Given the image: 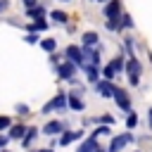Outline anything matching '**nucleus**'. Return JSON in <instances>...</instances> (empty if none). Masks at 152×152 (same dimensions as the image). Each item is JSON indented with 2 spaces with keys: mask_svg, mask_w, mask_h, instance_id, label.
I'll return each mask as SVG.
<instances>
[{
  "mask_svg": "<svg viewBox=\"0 0 152 152\" xmlns=\"http://www.w3.org/2000/svg\"><path fill=\"white\" fill-rule=\"evenodd\" d=\"M128 142H133V133H121V135H116V138L112 140V145H109L107 152H121Z\"/></svg>",
  "mask_w": 152,
  "mask_h": 152,
  "instance_id": "f03ea898",
  "label": "nucleus"
},
{
  "mask_svg": "<svg viewBox=\"0 0 152 152\" xmlns=\"http://www.w3.org/2000/svg\"><path fill=\"white\" fill-rule=\"evenodd\" d=\"M52 19H55L57 24H66V14H64V12H57V10H55V12H52Z\"/></svg>",
  "mask_w": 152,
  "mask_h": 152,
  "instance_id": "a211bd4d",
  "label": "nucleus"
},
{
  "mask_svg": "<svg viewBox=\"0 0 152 152\" xmlns=\"http://www.w3.org/2000/svg\"><path fill=\"white\" fill-rule=\"evenodd\" d=\"M64 107H66V95H64V93H59L57 97H52V100L43 107V114H50V112H55V109L59 112V109H64Z\"/></svg>",
  "mask_w": 152,
  "mask_h": 152,
  "instance_id": "20e7f679",
  "label": "nucleus"
},
{
  "mask_svg": "<svg viewBox=\"0 0 152 152\" xmlns=\"http://www.w3.org/2000/svg\"><path fill=\"white\" fill-rule=\"evenodd\" d=\"M131 24H133V21H131V17H128V14H124V17H121V24H119V26H121V28H128Z\"/></svg>",
  "mask_w": 152,
  "mask_h": 152,
  "instance_id": "aec40b11",
  "label": "nucleus"
},
{
  "mask_svg": "<svg viewBox=\"0 0 152 152\" xmlns=\"http://www.w3.org/2000/svg\"><path fill=\"white\" fill-rule=\"evenodd\" d=\"M119 10H121V5H119V0H112L107 7H104V14L109 17V19H114L116 21V14H119Z\"/></svg>",
  "mask_w": 152,
  "mask_h": 152,
  "instance_id": "9d476101",
  "label": "nucleus"
},
{
  "mask_svg": "<svg viewBox=\"0 0 152 152\" xmlns=\"http://www.w3.org/2000/svg\"><path fill=\"white\" fill-rule=\"evenodd\" d=\"M24 133H26V128H24L21 124H19V126H10V135H7V138H10V140H21Z\"/></svg>",
  "mask_w": 152,
  "mask_h": 152,
  "instance_id": "9b49d317",
  "label": "nucleus"
},
{
  "mask_svg": "<svg viewBox=\"0 0 152 152\" xmlns=\"http://www.w3.org/2000/svg\"><path fill=\"white\" fill-rule=\"evenodd\" d=\"M40 48L50 52V50H55V48H57V40H55V38H48V40H43V43H40Z\"/></svg>",
  "mask_w": 152,
  "mask_h": 152,
  "instance_id": "2eb2a0df",
  "label": "nucleus"
},
{
  "mask_svg": "<svg viewBox=\"0 0 152 152\" xmlns=\"http://www.w3.org/2000/svg\"><path fill=\"white\" fill-rule=\"evenodd\" d=\"M17 112H21V114H26V112H28V107H26V104H17Z\"/></svg>",
  "mask_w": 152,
  "mask_h": 152,
  "instance_id": "393cba45",
  "label": "nucleus"
},
{
  "mask_svg": "<svg viewBox=\"0 0 152 152\" xmlns=\"http://www.w3.org/2000/svg\"><path fill=\"white\" fill-rule=\"evenodd\" d=\"M126 126H128V128H135V126H138V114H135V112H131V114H128Z\"/></svg>",
  "mask_w": 152,
  "mask_h": 152,
  "instance_id": "f3484780",
  "label": "nucleus"
},
{
  "mask_svg": "<svg viewBox=\"0 0 152 152\" xmlns=\"http://www.w3.org/2000/svg\"><path fill=\"white\" fill-rule=\"evenodd\" d=\"M24 5H26V7H28V10H31V7H33V5H36V0H24Z\"/></svg>",
  "mask_w": 152,
  "mask_h": 152,
  "instance_id": "a878e982",
  "label": "nucleus"
},
{
  "mask_svg": "<svg viewBox=\"0 0 152 152\" xmlns=\"http://www.w3.org/2000/svg\"><path fill=\"white\" fill-rule=\"evenodd\" d=\"M83 43H86V45H93V43H97V33H93V31H88V33L83 36Z\"/></svg>",
  "mask_w": 152,
  "mask_h": 152,
  "instance_id": "dca6fc26",
  "label": "nucleus"
},
{
  "mask_svg": "<svg viewBox=\"0 0 152 152\" xmlns=\"http://www.w3.org/2000/svg\"><path fill=\"white\" fill-rule=\"evenodd\" d=\"M59 78H71L74 76V64L71 62H66V64H59Z\"/></svg>",
  "mask_w": 152,
  "mask_h": 152,
  "instance_id": "f8f14e48",
  "label": "nucleus"
},
{
  "mask_svg": "<svg viewBox=\"0 0 152 152\" xmlns=\"http://www.w3.org/2000/svg\"><path fill=\"white\" fill-rule=\"evenodd\" d=\"M93 2H102V0H93Z\"/></svg>",
  "mask_w": 152,
  "mask_h": 152,
  "instance_id": "c756f323",
  "label": "nucleus"
},
{
  "mask_svg": "<svg viewBox=\"0 0 152 152\" xmlns=\"http://www.w3.org/2000/svg\"><path fill=\"white\" fill-rule=\"evenodd\" d=\"M95 152H107V150H102V147H100V145H97V147H95Z\"/></svg>",
  "mask_w": 152,
  "mask_h": 152,
  "instance_id": "bb28decb",
  "label": "nucleus"
},
{
  "mask_svg": "<svg viewBox=\"0 0 152 152\" xmlns=\"http://www.w3.org/2000/svg\"><path fill=\"white\" fill-rule=\"evenodd\" d=\"M7 140H10L7 135H0V150H5V145H7Z\"/></svg>",
  "mask_w": 152,
  "mask_h": 152,
  "instance_id": "b1692460",
  "label": "nucleus"
},
{
  "mask_svg": "<svg viewBox=\"0 0 152 152\" xmlns=\"http://www.w3.org/2000/svg\"><path fill=\"white\" fill-rule=\"evenodd\" d=\"M43 133L50 135V138H55V135L64 133V124H62V121H48V124L43 126Z\"/></svg>",
  "mask_w": 152,
  "mask_h": 152,
  "instance_id": "0eeeda50",
  "label": "nucleus"
},
{
  "mask_svg": "<svg viewBox=\"0 0 152 152\" xmlns=\"http://www.w3.org/2000/svg\"><path fill=\"white\" fill-rule=\"evenodd\" d=\"M95 90H97L102 97H114V86H112V81H97V83H95Z\"/></svg>",
  "mask_w": 152,
  "mask_h": 152,
  "instance_id": "6e6552de",
  "label": "nucleus"
},
{
  "mask_svg": "<svg viewBox=\"0 0 152 152\" xmlns=\"http://www.w3.org/2000/svg\"><path fill=\"white\" fill-rule=\"evenodd\" d=\"M76 140H83V131H64V133L59 135V145H62V147H66V145H71V142H76Z\"/></svg>",
  "mask_w": 152,
  "mask_h": 152,
  "instance_id": "39448f33",
  "label": "nucleus"
},
{
  "mask_svg": "<svg viewBox=\"0 0 152 152\" xmlns=\"http://www.w3.org/2000/svg\"><path fill=\"white\" fill-rule=\"evenodd\" d=\"M121 66H124V59H121V57H114V59L104 66V71H102V74H104V81H112V78L121 71Z\"/></svg>",
  "mask_w": 152,
  "mask_h": 152,
  "instance_id": "7ed1b4c3",
  "label": "nucleus"
},
{
  "mask_svg": "<svg viewBox=\"0 0 152 152\" xmlns=\"http://www.w3.org/2000/svg\"><path fill=\"white\" fill-rule=\"evenodd\" d=\"M38 152H52V147H45V150H38Z\"/></svg>",
  "mask_w": 152,
  "mask_h": 152,
  "instance_id": "cd10ccee",
  "label": "nucleus"
},
{
  "mask_svg": "<svg viewBox=\"0 0 152 152\" xmlns=\"http://www.w3.org/2000/svg\"><path fill=\"white\" fill-rule=\"evenodd\" d=\"M126 74H128V81H131L133 86L140 83V62H138L135 57L128 59V64H126Z\"/></svg>",
  "mask_w": 152,
  "mask_h": 152,
  "instance_id": "f257e3e1",
  "label": "nucleus"
},
{
  "mask_svg": "<svg viewBox=\"0 0 152 152\" xmlns=\"http://www.w3.org/2000/svg\"><path fill=\"white\" fill-rule=\"evenodd\" d=\"M69 107L76 109V112H81V109H83V100H81L78 95H71V97H69Z\"/></svg>",
  "mask_w": 152,
  "mask_h": 152,
  "instance_id": "4468645a",
  "label": "nucleus"
},
{
  "mask_svg": "<svg viewBox=\"0 0 152 152\" xmlns=\"http://www.w3.org/2000/svg\"><path fill=\"white\" fill-rule=\"evenodd\" d=\"M38 135V128L36 126H31V128H26V133H24V138H21V142H24V147H28L31 142H33V138Z\"/></svg>",
  "mask_w": 152,
  "mask_h": 152,
  "instance_id": "ddd939ff",
  "label": "nucleus"
},
{
  "mask_svg": "<svg viewBox=\"0 0 152 152\" xmlns=\"http://www.w3.org/2000/svg\"><path fill=\"white\" fill-rule=\"evenodd\" d=\"M0 152H10V150H0Z\"/></svg>",
  "mask_w": 152,
  "mask_h": 152,
  "instance_id": "7c9ffc66",
  "label": "nucleus"
},
{
  "mask_svg": "<svg viewBox=\"0 0 152 152\" xmlns=\"http://www.w3.org/2000/svg\"><path fill=\"white\" fill-rule=\"evenodd\" d=\"M28 14H31V17H40V14H43V7H31Z\"/></svg>",
  "mask_w": 152,
  "mask_h": 152,
  "instance_id": "4be33fe9",
  "label": "nucleus"
},
{
  "mask_svg": "<svg viewBox=\"0 0 152 152\" xmlns=\"http://www.w3.org/2000/svg\"><path fill=\"white\" fill-rule=\"evenodd\" d=\"M12 126V121L7 119V116H0V131H5V128H10Z\"/></svg>",
  "mask_w": 152,
  "mask_h": 152,
  "instance_id": "412c9836",
  "label": "nucleus"
},
{
  "mask_svg": "<svg viewBox=\"0 0 152 152\" xmlns=\"http://www.w3.org/2000/svg\"><path fill=\"white\" fill-rule=\"evenodd\" d=\"M100 121H102L104 126H109V124H114V116H109V114H104V116H100Z\"/></svg>",
  "mask_w": 152,
  "mask_h": 152,
  "instance_id": "5701e85b",
  "label": "nucleus"
},
{
  "mask_svg": "<svg viewBox=\"0 0 152 152\" xmlns=\"http://www.w3.org/2000/svg\"><path fill=\"white\" fill-rule=\"evenodd\" d=\"M66 57H69V62H71V64H76V66H83V52H81V48H76V45H69V48H66Z\"/></svg>",
  "mask_w": 152,
  "mask_h": 152,
  "instance_id": "423d86ee",
  "label": "nucleus"
},
{
  "mask_svg": "<svg viewBox=\"0 0 152 152\" xmlns=\"http://www.w3.org/2000/svg\"><path fill=\"white\" fill-rule=\"evenodd\" d=\"M150 128H152V109H150Z\"/></svg>",
  "mask_w": 152,
  "mask_h": 152,
  "instance_id": "c85d7f7f",
  "label": "nucleus"
},
{
  "mask_svg": "<svg viewBox=\"0 0 152 152\" xmlns=\"http://www.w3.org/2000/svg\"><path fill=\"white\" fill-rule=\"evenodd\" d=\"M93 133H95V135H109L112 131H109V126H97V128H95Z\"/></svg>",
  "mask_w": 152,
  "mask_h": 152,
  "instance_id": "6ab92c4d",
  "label": "nucleus"
},
{
  "mask_svg": "<svg viewBox=\"0 0 152 152\" xmlns=\"http://www.w3.org/2000/svg\"><path fill=\"white\" fill-rule=\"evenodd\" d=\"M114 100H116V104L121 107V109H131V100H128V95H126V90H121V88H114Z\"/></svg>",
  "mask_w": 152,
  "mask_h": 152,
  "instance_id": "1a4fd4ad",
  "label": "nucleus"
}]
</instances>
